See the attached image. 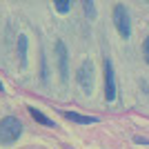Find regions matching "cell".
Instances as JSON below:
<instances>
[{
  "label": "cell",
  "instance_id": "8992f818",
  "mask_svg": "<svg viewBox=\"0 0 149 149\" xmlns=\"http://www.w3.org/2000/svg\"><path fill=\"white\" fill-rule=\"evenodd\" d=\"M62 118L71 120V123H80V125H96L98 118L93 116H82V113H76V111H62Z\"/></svg>",
  "mask_w": 149,
  "mask_h": 149
},
{
  "label": "cell",
  "instance_id": "5b68a950",
  "mask_svg": "<svg viewBox=\"0 0 149 149\" xmlns=\"http://www.w3.org/2000/svg\"><path fill=\"white\" fill-rule=\"evenodd\" d=\"M102 71H105V100H116V78H113V69H111V62L102 60Z\"/></svg>",
  "mask_w": 149,
  "mask_h": 149
},
{
  "label": "cell",
  "instance_id": "ba28073f",
  "mask_svg": "<svg viewBox=\"0 0 149 149\" xmlns=\"http://www.w3.org/2000/svg\"><path fill=\"white\" fill-rule=\"evenodd\" d=\"M27 47H29L27 36H25V33H20V36H18V58H20V65H22V67L27 65Z\"/></svg>",
  "mask_w": 149,
  "mask_h": 149
},
{
  "label": "cell",
  "instance_id": "52a82bcc",
  "mask_svg": "<svg viewBox=\"0 0 149 149\" xmlns=\"http://www.w3.org/2000/svg\"><path fill=\"white\" fill-rule=\"evenodd\" d=\"M27 111H29V116H31L33 120H36V123L45 125V127H54V120H51V118H47V116H45V113L40 111V109H36V107H29Z\"/></svg>",
  "mask_w": 149,
  "mask_h": 149
},
{
  "label": "cell",
  "instance_id": "9c48e42d",
  "mask_svg": "<svg viewBox=\"0 0 149 149\" xmlns=\"http://www.w3.org/2000/svg\"><path fill=\"white\" fill-rule=\"evenodd\" d=\"M40 78H42L45 85L49 82V67H47V58H45V54L40 56Z\"/></svg>",
  "mask_w": 149,
  "mask_h": 149
},
{
  "label": "cell",
  "instance_id": "277c9868",
  "mask_svg": "<svg viewBox=\"0 0 149 149\" xmlns=\"http://www.w3.org/2000/svg\"><path fill=\"white\" fill-rule=\"evenodd\" d=\"M56 60H58V74H60V82L65 85L69 78V54L67 45L62 40H56Z\"/></svg>",
  "mask_w": 149,
  "mask_h": 149
},
{
  "label": "cell",
  "instance_id": "8fae6325",
  "mask_svg": "<svg viewBox=\"0 0 149 149\" xmlns=\"http://www.w3.org/2000/svg\"><path fill=\"white\" fill-rule=\"evenodd\" d=\"M143 56H145V60H147V65H149V36L145 38V45H143Z\"/></svg>",
  "mask_w": 149,
  "mask_h": 149
},
{
  "label": "cell",
  "instance_id": "3957f363",
  "mask_svg": "<svg viewBox=\"0 0 149 149\" xmlns=\"http://www.w3.org/2000/svg\"><path fill=\"white\" fill-rule=\"evenodd\" d=\"M76 80H78V85L82 87L85 93L93 91V62L91 60H85L80 67H78V71H76Z\"/></svg>",
  "mask_w": 149,
  "mask_h": 149
},
{
  "label": "cell",
  "instance_id": "4fadbf2b",
  "mask_svg": "<svg viewBox=\"0 0 149 149\" xmlns=\"http://www.w3.org/2000/svg\"><path fill=\"white\" fill-rule=\"evenodd\" d=\"M134 140H136V143H140V145H147V143H149V140H145V138H138V136L134 138Z\"/></svg>",
  "mask_w": 149,
  "mask_h": 149
},
{
  "label": "cell",
  "instance_id": "6da1fadb",
  "mask_svg": "<svg viewBox=\"0 0 149 149\" xmlns=\"http://www.w3.org/2000/svg\"><path fill=\"white\" fill-rule=\"evenodd\" d=\"M22 134V123L13 116H7V118L0 120V143L2 145H11L16 143Z\"/></svg>",
  "mask_w": 149,
  "mask_h": 149
},
{
  "label": "cell",
  "instance_id": "30bf717a",
  "mask_svg": "<svg viewBox=\"0 0 149 149\" xmlns=\"http://www.w3.org/2000/svg\"><path fill=\"white\" fill-rule=\"evenodd\" d=\"M54 7H56L58 13H67L69 7H71V2H69V0H56V2H54Z\"/></svg>",
  "mask_w": 149,
  "mask_h": 149
},
{
  "label": "cell",
  "instance_id": "7a4b0ae2",
  "mask_svg": "<svg viewBox=\"0 0 149 149\" xmlns=\"http://www.w3.org/2000/svg\"><path fill=\"white\" fill-rule=\"evenodd\" d=\"M113 22H116L118 33L127 40V38L131 36V16H129V11L125 9V5H116L113 7Z\"/></svg>",
  "mask_w": 149,
  "mask_h": 149
},
{
  "label": "cell",
  "instance_id": "5bb4252c",
  "mask_svg": "<svg viewBox=\"0 0 149 149\" xmlns=\"http://www.w3.org/2000/svg\"><path fill=\"white\" fill-rule=\"evenodd\" d=\"M2 89H5V85H2V80H0V91H2Z\"/></svg>",
  "mask_w": 149,
  "mask_h": 149
},
{
  "label": "cell",
  "instance_id": "7c38bea8",
  "mask_svg": "<svg viewBox=\"0 0 149 149\" xmlns=\"http://www.w3.org/2000/svg\"><path fill=\"white\" fill-rule=\"evenodd\" d=\"M85 9H87L89 18H93V13H96V11H93V2H85Z\"/></svg>",
  "mask_w": 149,
  "mask_h": 149
}]
</instances>
